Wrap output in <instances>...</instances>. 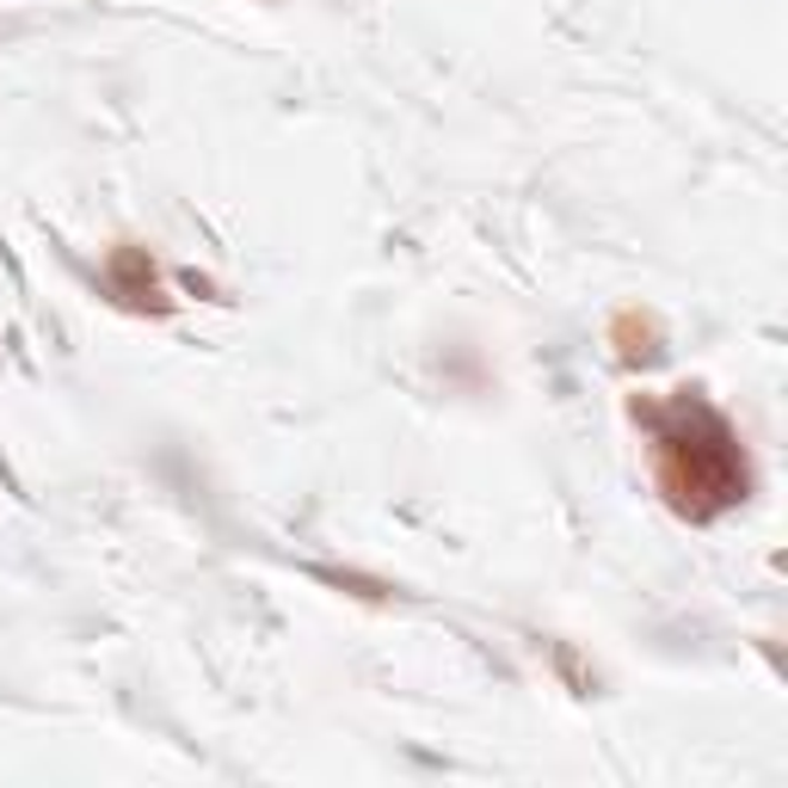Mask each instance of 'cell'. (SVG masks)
Here are the masks:
<instances>
[{"label":"cell","mask_w":788,"mask_h":788,"mask_svg":"<svg viewBox=\"0 0 788 788\" xmlns=\"http://www.w3.org/2000/svg\"><path fill=\"white\" fill-rule=\"evenodd\" d=\"M635 419L654 431V475L666 487L671 511L684 518H715L734 499H746V450L734 426L708 401L684 388L678 401H635Z\"/></svg>","instance_id":"obj_1"},{"label":"cell","mask_w":788,"mask_h":788,"mask_svg":"<svg viewBox=\"0 0 788 788\" xmlns=\"http://www.w3.org/2000/svg\"><path fill=\"white\" fill-rule=\"evenodd\" d=\"M616 333H622V339H635V327H628V315H622V321H616ZM641 339H654V321H641ZM635 351H641V358H647V351H654V346H628V358H635Z\"/></svg>","instance_id":"obj_2"}]
</instances>
